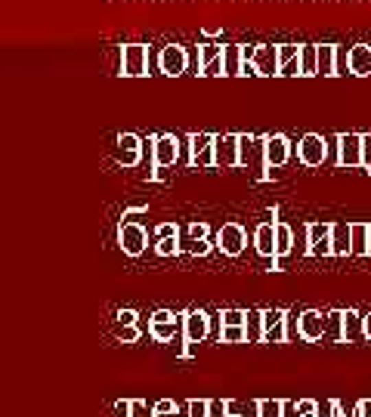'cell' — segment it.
<instances>
[{
    "mask_svg": "<svg viewBox=\"0 0 371 417\" xmlns=\"http://www.w3.org/2000/svg\"><path fill=\"white\" fill-rule=\"evenodd\" d=\"M189 62H192L189 50L179 44H167V47H161V53H158V71L167 78L186 75V71H189Z\"/></svg>",
    "mask_w": 371,
    "mask_h": 417,
    "instance_id": "cell-1",
    "label": "cell"
},
{
    "mask_svg": "<svg viewBox=\"0 0 371 417\" xmlns=\"http://www.w3.org/2000/svg\"><path fill=\"white\" fill-rule=\"evenodd\" d=\"M124 78H142L148 75V47L146 44H124L121 47V71Z\"/></svg>",
    "mask_w": 371,
    "mask_h": 417,
    "instance_id": "cell-2",
    "label": "cell"
},
{
    "mask_svg": "<svg viewBox=\"0 0 371 417\" xmlns=\"http://www.w3.org/2000/svg\"><path fill=\"white\" fill-rule=\"evenodd\" d=\"M297 161H300L303 167H322V164L328 161L325 136H319V133H306V136L297 143Z\"/></svg>",
    "mask_w": 371,
    "mask_h": 417,
    "instance_id": "cell-3",
    "label": "cell"
},
{
    "mask_svg": "<svg viewBox=\"0 0 371 417\" xmlns=\"http://www.w3.org/2000/svg\"><path fill=\"white\" fill-rule=\"evenodd\" d=\"M241 149H238V133H216L214 139V167H238Z\"/></svg>",
    "mask_w": 371,
    "mask_h": 417,
    "instance_id": "cell-4",
    "label": "cell"
},
{
    "mask_svg": "<svg viewBox=\"0 0 371 417\" xmlns=\"http://www.w3.org/2000/svg\"><path fill=\"white\" fill-rule=\"evenodd\" d=\"M179 318H183V340L186 343H204L210 337V312L189 309V312H179Z\"/></svg>",
    "mask_w": 371,
    "mask_h": 417,
    "instance_id": "cell-5",
    "label": "cell"
},
{
    "mask_svg": "<svg viewBox=\"0 0 371 417\" xmlns=\"http://www.w3.org/2000/svg\"><path fill=\"white\" fill-rule=\"evenodd\" d=\"M148 244V232L142 223H121L117 226V248L127 257H139Z\"/></svg>",
    "mask_w": 371,
    "mask_h": 417,
    "instance_id": "cell-6",
    "label": "cell"
},
{
    "mask_svg": "<svg viewBox=\"0 0 371 417\" xmlns=\"http://www.w3.org/2000/svg\"><path fill=\"white\" fill-rule=\"evenodd\" d=\"M214 139L216 133H192L189 136V161L192 167H214Z\"/></svg>",
    "mask_w": 371,
    "mask_h": 417,
    "instance_id": "cell-7",
    "label": "cell"
},
{
    "mask_svg": "<svg viewBox=\"0 0 371 417\" xmlns=\"http://www.w3.org/2000/svg\"><path fill=\"white\" fill-rule=\"evenodd\" d=\"M245 244H247V232L241 223H226L216 232V248L226 257H238L241 250H245Z\"/></svg>",
    "mask_w": 371,
    "mask_h": 417,
    "instance_id": "cell-8",
    "label": "cell"
},
{
    "mask_svg": "<svg viewBox=\"0 0 371 417\" xmlns=\"http://www.w3.org/2000/svg\"><path fill=\"white\" fill-rule=\"evenodd\" d=\"M263 158H266V170H278L288 164L291 158V143L288 136H282V133H272V136H266L263 143Z\"/></svg>",
    "mask_w": 371,
    "mask_h": 417,
    "instance_id": "cell-9",
    "label": "cell"
},
{
    "mask_svg": "<svg viewBox=\"0 0 371 417\" xmlns=\"http://www.w3.org/2000/svg\"><path fill=\"white\" fill-rule=\"evenodd\" d=\"M325 328H328V312H319V309H303L300 312L303 343H319L322 337H325Z\"/></svg>",
    "mask_w": 371,
    "mask_h": 417,
    "instance_id": "cell-10",
    "label": "cell"
},
{
    "mask_svg": "<svg viewBox=\"0 0 371 417\" xmlns=\"http://www.w3.org/2000/svg\"><path fill=\"white\" fill-rule=\"evenodd\" d=\"M340 167H362V133H340Z\"/></svg>",
    "mask_w": 371,
    "mask_h": 417,
    "instance_id": "cell-11",
    "label": "cell"
},
{
    "mask_svg": "<svg viewBox=\"0 0 371 417\" xmlns=\"http://www.w3.org/2000/svg\"><path fill=\"white\" fill-rule=\"evenodd\" d=\"M331 229L334 223H309V257H334Z\"/></svg>",
    "mask_w": 371,
    "mask_h": 417,
    "instance_id": "cell-12",
    "label": "cell"
},
{
    "mask_svg": "<svg viewBox=\"0 0 371 417\" xmlns=\"http://www.w3.org/2000/svg\"><path fill=\"white\" fill-rule=\"evenodd\" d=\"M276 223L278 219H266V223H260L257 232H254V248H257V254L269 263L276 260Z\"/></svg>",
    "mask_w": 371,
    "mask_h": 417,
    "instance_id": "cell-13",
    "label": "cell"
},
{
    "mask_svg": "<svg viewBox=\"0 0 371 417\" xmlns=\"http://www.w3.org/2000/svg\"><path fill=\"white\" fill-rule=\"evenodd\" d=\"M179 161V136H158L155 139V170L173 167Z\"/></svg>",
    "mask_w": 371,
    "mask_h": 417,
    "instance_id": "cell-14",
    "label": "cell"
},
{
    "mask_svg": "<svg viewBox=\"0 0 371 417\" xmlns=\"http://www.w3.org/2000/svg\"><path fill=\"white\" fill-rule=\"evenodd\" d=\"M300 50H303V47H297V44H278V75H282V78L303 75Z\"/></svg>",
    "mask_w": 371,
    "mask_h": 417,
    "instance_id": "cell-15",
    "label": "cell"
},
{
    "mask_svg": "<svg viewBox=\"0 0 371 417\" xmlns=\"http://www.w3.org/2000/svg\"><path fill=\"white\" fill-rule=\"evenodd\" d=\"M340 343H368V337H365V312L344 309V340Z\"/></svg>",
    "mask_w": 371,
    "mask_h": 417,
    "instance_id": "cell-16",
    "label": "cell"
},
{
    "mask_svg": "<svg viewBox=\"0 0 371 417\" xmlns=\"http://www.w3.org/2000/svg\"><path fill=\"white\" fill-rule=\"evenodd\" d=\"M350 75H356V78L371 75V47L368 44H352L350 47Z\"/></svg>",
    "mask_w": 371,
    "mask_h": 417,
    "instance_id": "cell-17",
    "label": "cell"
},
{
    "mask_svg": "<svg viewBox=\"0 0 371 417\" xmlns=\"http://www.w3.org/2000/svg\"><path fill=\"white\" fill-rule=\"evenodd\" d=\"M331 248H334V257H350L352 254V223H334Z\"/></svg>",
    "mask_w": 371,
    "mask_h": 417,
    "instance_id": "cell-18",
    "label": "cell"
},
{
    "mask_svg": "<svg viewBox=\"0 0 371 417\" xmlns=\"http://www.w3.org/2000/svg\"><path fill=\"white\" fill-rule=\"evenodd\" d=\"M254 65H257L260 78H272V75H278V47L263 44V47L257 50V59H254Z\"/></svg>",
    "mask_w": 371,
    "mask_h": 417,
    "instance_id": "cell-19",
    "label": "cell"
},
{
    "mask_svg": "<svg viewBox=\"0 0 371 417\" xmlns=\"http://www.w3.org/2000/svg\"><path fill=\"white\" fill-rule=\"evenodd\" d=\"M291 250H294V226H288V223L278 219L276 223V260L291 257Z\"/></svg>",
    "mask_w": 371,
    "mask_h": 417,
    "instance_id": "cell-20",
    "label": "cell"
},
{
    "mask_svg": "<svg viewBox=\"0 0 371 417\" xmlns=\"http://www.w3.org/2000/svg\"><path fill=\"white\" fill-rule=\"evenodd\" d=\"M148 334L158 343H170L177 337H183V318L177 315V322H164V324H148Z\"/></svg>",
    "mask_w": 371,
    "mask_h": 417,
    "instance_id": "cell-21",
    "label": "cell"
},
{
    "mask_svg": "<svg viewBox=\"0 0 371 417\" xmlns=\"http://www.w3.org/2000/svg\"><path fill=\"white\" fill-rule=\"evenodd\" d=\"M247 343H263L266 340V328H263V309H247Z\"/></svg>",
    "mask_w": 371,
    "mask_h": 417,
    "instance_id": "cell-22",
    "label": "cell"
},
{
    "mask_svg": "<svg viewBox=\"0 0 371 417\" xmlns=\"http://www.w3.org/2000/svg\"><path fill=\"white\" fill-rule=\"evenodd\" d=\"M334 62H337V44H319V75L334 78Z\"/></svg>",
    "mask_w": 371,
    "mask_h": 417,
    "instance_id": "cell-23",
    "label": "cell"
},
{
    "mask_svg": "<svg viewBox=\"0 0 371 417\" xmlns=\"http://www.w3.org/2000/svg\"><path fill=\"white\" fill-rule=\"evenodd\" d=\"M241 44H226L223 47V65H226V78H238L241 75Z\"/></svg>",
    "mask_w": 371,
    "mask_h": 417,
    "instance_id": "cell-24",
    "label": "cell"
},
{
    "mask_svg": "<svg viewBox=\"0 0 371 417\" xmlns=\"http://www.w3.org/2000/svg\"><path fill=\"white\" fill-rule=\"evenodd\" d=\"M300 69H303L300 78L319 75V44H303V50H300Z\"/></svg>",
    "mask_w": 371,
    "mask_h": 417,
    "instance_id": "cell-25",
    "label": "cell"
},
{
    "mask_svg": "<svg viewBox=\"0 0 371 417\" xmlns=\"http://www.w3.org/2000/svg\"><path fill=\"white\" fill-rule=\"evenodd\" d=\"M371 223H352V257H368Z\"/></svg>",
    "mask_w": 371,
    "mask_h": 417,
    "instance_id": "cell-26",
    "label": "cell"
},
{
    "mask_svg": "<svg viewBox=\"0 0 371 417\" xmlns=\"http://www.w3.org/2000/svg\"><path fill=\"white\" fill-rule=\"evenodd\" d=\"M257 417H284L282 398H257Z\"/></svg>",
    "mask_w": 371,
    "mask_h": 417,
    "instance_id": "cell-27",
    "label": "cell"
},
{
    "mask_svg": "<svg viewBox=\"0 0 371 417\" xmlns=\"http://www.w3.org/2000/svg\"><path fill=\"white\" fill-rule=\"evenodd\" d=\"M294 257H309V223H300L294 229Z\"/></svg>",
    "mask_w": 371,
    "mask_h": 417,
    "instance_id": "cell-28",
    "label": "cell"
},
{
    "mask_svg": "<svg viewBox=\"0 0 371 417\" xmlns=\"http://www.w3.org/2000/svg\"><path fill=\"white\" fill-rule=\"evenodd\" d=\"M247 312L245 309H223L220 312V324L223 328H245Z\"/></svg>",
    "mask_w": 371,
    "mask_h": 417,
    "instance_id": "cell-29",
    "label": "cell"
},
{
    "mask_svg": "<svg viewBox=\"0 0 371 417\" xmlns=\"http://www.w3.org/2000/svg\"><path fill=\"white\" fill-rule=\"evenodd\" d=\"M220 56H223V47L214 44V40H207V44L198 47V62H201V69L207 62H214V59H220Z\"/></svg>",
    "mask_w": 371,
    "mask_h": 417,
    "instance_id": "cell-30",
    "label": "cell"
},
{
    "mask_svg": "<svg viewBox=\"0 0 371 417\" xmlns=\"http://www.w3.org/2000/svg\"><path fill=\"white\" fill-rule=\"evenodd\" d=\"M155 250H158V257H177V254H183V250H179V235L155 241Z\"/></svg>",
    "mask_w": 371,
    "mask_h": 417,
    "instance_id": "cell-31",
    "label": "cell"
},
{
    "mask_svg": "<svg viewBox=\"0 0 371 417\" xmlns=\"http://www.w3.org/2000/svg\"><path fill=\"white\" fill-rule=\"evenodd\" d=\"M284 334H288V343L303 340L300 337V312H288V318H284Z\"/></svg>",
    "mask_w": 371,
    "mask_h": 417,
    "instance_id": "cell-32",
    "label": "cell"
},
{
    "mask_svg": "<svg viewBox=\"0 0 371 417\" xmlns=\"http://www.w3.org/2000/svg\"><path fill=\"white\" fill-rule=\"evenodd\" d=\"M117 149H121V152H139L142 139L136 136V133H121V136H117Z\"/></svg>",
    "mask_w": 371,
    "mask_h": 417,
    "instance_id": "cell-33",
    "label": "cell"
},
{
    "mask_svg": "<svg viewBox=\"0 0 371 417\" xmlns=\"http://www.w3.org/2000/svg\"><path fill=\"white\" fill-rule=\"evenodd\" d=\"M220 343H247V331L245 328H223Z\"/></svg>",
    "mask_w": 371,
    "mask_h": 417,
    "instance_id": "cell-34",
    "label": "cell"
},
{
    "mask_svg": "<svg viewBox=\"0 0 371 417\" xmlns=\"http://www.w3.org/2000/svg\"><path fill=\"white\" fill-rule=\"evenodd\" d=\"M115 334H117V340H121V343H136V340H139V328H136V324H117Z\"/></svg>",
    "mask_w": 371,
    "mask_h": 417,
    "instance_id": "cell-35",
    "label": "cell"
},
{
    "mask_svg": "<svg viewBox=\"0 0 371 417\" xmlns=\"http://www.w3.org/2000/svg\"><path fill=\"white\" fill-rule=\"evenodd\" d=\"M189 417H210V398H192Z\"/></svg>",
    "mask_w": 371,
    "mask_h": 417,
    "instance_id": "cell-36",
    "label": "cell"
},
{
    "mask_svg": "<svg viewBox=\"0 0 371 417\" xmlns=\"http://www.w3.org/2000/svg\"><path fill=\"white\" fill-rule=\"evenodd\" d=\"M334 71H337V75H346V71H350V50L340 47V44H337V62H334Z\"/></svg>",
    "mask_w": 371,
    "mask_h": 417,
    "instance_id": "cell-37",
    "label": "cell"
},
{
    "mask_svg": "<svg viewBox=\"0 0 371 417\" xmlns=\"http://www.w3.org/2000/svg\"><path fill=\"white\" fill-rule=\"evenodd\" d=\"M201 75L204 78H220V75H226V65H223V56L220 59H214V62H207L201 69Z\"/></svg>",
    "mask_w": 371,
    "mask_h": 417,
    "instance_id": "cell-38",
    "label": "cell"
},
{
    "mask_svg": "<svg viewBox=\"0 0 371 417\" xmlns=\"http://www.w3.org/2000/svg\"><path fill=\"white\" fill-rule=\"evenodd\" d=\"M210 417H229V398H210Z\"/></svg>",
    "mask_w": 371,
    "mask_h": 417,
    "instance_id": "cell-39",
    "label": "cell"
},
{
    "mask_svg": "<svg viewBox=\"0 0 371 417\" xmlns=\"http://www.w3.org/2000/svg\"><path fill=\"white\" fill-rule=\"evenodd\" d=\"M362 170H371V133H362Z\"/></svg>",
    "mask_w": 371,
    "mask_h": 417,
    "instance_id": "cell-40",
    "label": "cell"
},
{
    "mask_svg": "<svg viewBox=\"0 0 371 417\" xmlns=\"http://www.w3.org/2000/svg\"><path fill=\"white\" fill-rule=\"evenodd\" d=\"M164 411H179V405L173 402V398H158V402L152 405V414H164Z\"/></svg>",
    "mask_w": 371,
    "mask_h": 417,
    "instance_id": "cell-41",
    "label": "cell"
},
{
    "mask_svg": "<svg viewBox=\"0 0 371 417\" xmlns=\"http://www.w3.org/2000/svg\"><path fill=\"white\" fill-rule=\"evenodd\" d=\"M173 235H179V229L173 223H161L158 229H155V241H161V238H173Z\"/></svg>",
    "mask_w": 371,
    "mask_h": 417,
    "instance_id": "cell-42",
    "label": "cell"
},
{
    "mask_svg": "<svg viewBox=\"0 0 371 417\" xmlns=\"http://www.w3.org/2000/svg\"><path fill=\"white\" fill-rule=\"evenodd\" d=\"M164 322H177V315H173L170 309H158V312H152V318H148V324H164Z\"/></svg>",
    "mask_w": 371,
    "mask_h": 417,
    "instance_id": "cell-43",
    "label": "cell"
},
{
    "mask_svg": "<svg viewBox=\"0 0 371 417\" xmlns=\"http://www.w3.org/2000/svg\"><path fill=\"white\" fill-rule=\"evenodd\" d=\"M315 411H319V402H315V398H300V402H297V414H315Z\"/></svg>",
    "mask_w": 371,
    "mask_h": 417,
    "instance_id": "cell-44",
    "label": "cell"
},
{
    "mask_svg": "<svg viewBox=\"0 0 371 417\" xmlns=\"http://www.w3.org/2000/svg\"><path fill=\"white\" fill-rule=\"evenodd\" d=\"M334 408H337V398H325L319 405V411H315V417H334Z\"/></svg>",
    "mask_w": 371,
    "mask_h": 417,
    "instance_id": "cell-45",
    "label": "cell"
},
{
    "mask_svg": "<svg viewBox=\"0 0 371 417\" xmlns=\"http://www.w3.org/2000/svg\"><path fill=\"white\" fill-rule=\"evenodd\" d=\"M142 217H146V207H133V211H124L121 223H139Z\"/></svg>",
    "mask_w": 371,
    "mask_h": 417,
    "instance_id": "cell-46",
    "label": "cell"
},
{
    "mask_svg": "<svg viewBox=\"0 0 371 417\" xmlns=\"http://www.w3.org/2000/svg\"><path fill=\"white\" fill-rule=\"evenodd\" d=\"M139 322V315H136L133 309H121L117 312V324H136Z\"/></svg>",
    "mask_w": 371,
    "mask_h": 417,
    "instance_id": "cell-47",
    "label": "cell"
},
{
    "mask_svg": "<svg viewBox=\"0 0 371 417\" xmlns=\"http://www.w3.org/2000/svg\"><path fill=\"white\" fill-rule=\"evenodd\" d=\"M257 50L260 47H254V44H241V59H245V62H254V59H257Z\"/></svg>",
    "mask_w": 371,
    "mask_h": 417,
    "instance_id": "cell-48",
    "label": "cell"
},
{
    "mask_svg": "<svg viewBox=\"0 0 371 417\" xmlns=\"http://www.w3.org/2000/svg\"><path fill=\"white\" fill-rule=\"evenodd\" d=\"M241 75H251V78H257L260 75V71H257V65H254V62H241Z\"/></svg>",
    "mask_w": 371,
    "mask_h": 417,
    "instance_id": "cell-49",
    "label": "cell"
},
{
    "mask_svg": "<svg viewBox=\"0 0 371 417\" xmlns=\"http://www.w3.org/2000/svg\"><path fill=\"white\" fill-rule=\"evenodd\" d=\"M359 417H371V398H362V402H359Z\"/></svg>",
    "mask_w": 371,
    "mask_h": 417,
    "instance_id": "cell-50",
    "label": "cell"
},
{
    "mask_svg": "<svg viewBox=\"0 0 371 417\" xmlns=\"http://www.w3.org/2000/svg\"><path fill=\"white\" fill-rule=\"evenodd\" d=\"M133 417H146V405L139 398H133Z\"/></svg>",
    "mask_w": 371,
    "mask_h": 417,
    "instance_id": "cell-51",
    "label": "cell"
},
{
    "mask_svg": "<svg viewBox=\"0 0 371 417\" xmlns=\"http://www.w3.org/2000/svg\"><path fill=\"white\" fill-rule=\"evenodd\" d=\"M284 417H300L297 414V402H284Z\"/></svg>",
    "mask_w": 371,
    "mask_h": 417,
    "instance_id": "cell-52",
    "label": "cell"
},
{
    "mask_svg": "<svg viewBox=\"0 0 371 417\" xmlns=\"http://www.w3.org/2000/svg\"><path fill=\"white\" fill-rule=\"evenodd\" d=\"M365 337H368V343H371V312H365Z\"/></svg>",
    "mask_w": 371,
    "mask_h": 417,
    "instance_id": "cell-53",
    "label": "cell"
},
{
    "mask_svg": "<svg viewBox=\"0 0 371 417\" xmlns=\"http://www.w3.org/2000/svg\"><path fill=\"white\" fill-rule=\"evenodd\" d=\"M216 32H220V25H204V34H210V38H214Z\"/></svg>",
    "mask_w": 371,
    "mask_h": 417,
    "instance_id": "cell-54",
    "label": "cell"
},
{
    "mask_svg": "<svg viewBox=\"0 0 371 417\" xmlns=\"http://www.w3.org/2000/svg\"><path fill=\"white\" fill-rule=\"evenodd\" d=\"M152 417H179V411H164V414H152Z\"/></svg>",
    "mask_w": 371,
    "mask_h": 417,
    "instance_id": "cell-55",
    "label": "cell"
},
{
    "mask_svg": "<svg viewBox=\"0 0 371 417\" xmlns=\"http://www.w3.org/2000/svg\"><path fill=\"white\" fill-rule=\"evenodd\" d=\"M334 417H344V408H340V402H337V408H334Z\"/></svg>",
    "mask_w": 371,
    "mask_h": 417,
    "instance_id": "cell-56",
    "label": "cell"
},
{
    "mask_svg": "<svg viewBox=\"0 0 371 417\" xmlns=\"http://www.w3.org/2000/svg\"><path fill=\"white\" fill-rule=\"evenodd\" d=\"M229 417H245V414H238V411H232V408H229Z\"/></svg>",
    "mask_w": 371,
    "mask_h": 417,
    "instance_id": "cell-57",
    "label": "cell"
},
{
    "mask_svg": "<svg viewBox=\"0 0 371 417\" xmlns=\"http://www.w3.org/2000/svg\"><path fill=\"white\" fill-rule=\"evenodd\" d=\"M368 257H371V235H368Z\"/></svg>",
    "mask_w": 371,
    "mask_h": 417,
    "instance_id": "cell-58",
    "label": "cell"
},
{
    "mask_svg": "<svg viewBox=\"0 0 371 417\" xmlns=\"http://www.w3.org/2000/svg\"><path fill=\"white\" fill-rule=\"evenodd\" d=\"M300 417H315V414H300Z\"/></svg>",
    "mask_w": 371,
    "mask_h": 417,
    "instance_id": "cell-59",
    "label": "cell"
}]
</instances>
